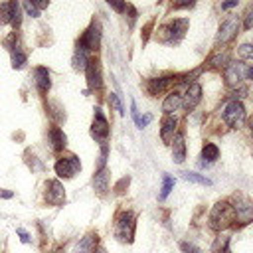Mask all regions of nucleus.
Returning <instances> with one entry per match:
<instances>
[{
    "label": "nucleus",
    "mask_w": 253,
    "mask_h": 253,
    "mask_svg": "<svg viewBox=\"0 0 253 253\" xmlns=\"http://www.w3.org/2000/svg\"><path fill=\"white\" fill-rule=\"evenodd\" d=\"M235 221V213L229 202H217L210 213V227L215 231H221L225 227H229Z\"/></svg>",
    "instance_id": "nucleus-1"
},
{
    "label": "nucleus",
    "mask_w": 253,
    "mask_h": 253,
    "mask_svg": "<svg viewBox=\"0 0 253 253\" xmlns=\"http://www.w3.org/2000/svg\"><path fill=\"white\" fill-rule=\"evenodd\" d=\"M115 235L121 241H132V235H134V213L121 211L115 217Z\"/></svg>",
    "instance_id": "nucleus-2"
},
{
    "label": "nucleus",
    "mask_w": 253,
    "mask_h": 253,
    "mask_svg": "<svg viewBox=\"0 0 253 253\" xmlns=\"http://www.w3.org/2000/svg\"><path fill=\"white\" fill-rule=\"evenodd\" d=\"M186 28H188V20L186 18L172 20L170 24H166V26L160 28V40L162 42H168V43H176L184 36Z\"/></svg>",
    "instance_id": "nucleus-3"
},
{
    "label": "nucleus",
    "mask_w": 253,
    "mask_h": 253,
    "mask_svg": "<svg viewBox=\"0 0 253 253\" xmlns=\"http://www.w3.org/2000/svg\"><path fill=\"white\" fill-rule=\"evenodd\" d=\"M231 208H233V213H235V221H239L241 225L253 221V202H249L247 198L233 196Z\"/></svg>",
    "instance_id": "nucleus-4"
},
{
    "label": "nucleus",
    "mask_w": 253,
    "mask_h": 253,
    "mask_svg": "<svg viewBox=\"0 0 253 253\" xmlns=\"http://www.w3.org/2000/svg\"><path fill=\"white\" fill-rule=\"evenodd\" d=\"M99 42H101V26H99V22H93L85 30V34L81 36V40L77 42V47H81L85 51H95L99 47Z\"/></svg>",
    "instance_id": "nucleus-5"
},
{
    "label": "nucleus",
    "mask_w": 253,
    "mask_h": 253,
    "mask_svg": "<svg viewBox=\"0 0 253 253\" xmlns=\"http://www.w3.org/2000/svg\"><path fill=\"white\" fill-rule=\"evenodd\" d=\"M223 121L231 126V128H239L245 123V109L239 101H231L225 111H223Z\"/></svg>",
    "instance_id": "nucleus-6"
},
{
    "label": "nucleus",
    "mask_w": 253,
    "mask_h": 253,
    "mask_svg": "<svg viewBox=\"0 0 253 253\" xmlns=\"http://www.w3.org/2000/svg\"><path fill=\"white\" fill-rule=\"evenodd\" d=\"M81 170V162L77 156H63L55 162V174L59 178H73L77 172Z\"/></svg>",
    "instance_id": "nucleus-7"
},
{
    "label": "nucleus",
    "mask_w": 253,
    "mask_h": 253,
    "mask_svg": "<svg viewBox=\"0 0 253 253\" xmlns=\"http://www.w3.org/2000/svg\"><path fill=\"white\" fill-rule=\"evenodd\" d=\"M45 202L49 206H61L65 202V190L59 180H47L45 182Z\"/></svg>",
    "instance_id": "nucleus-8"
},
{
    "label": "nucleus",
    "mask_w": 253,
    "mask_h": 253,
    "mask_svg": "<svg viewBox=\"0 0 253 253\" xmlns=\"http://www.w3.org/2000/svg\"><path fill=\"white\" fill-rule=\"evenodd\" d=\"M91 134H93L97 140H101V142H105V138L109 136V121L105 119V115H103V111H101L99 107H95V113H93Z\"/></svg>",
    "instance_id": "nucleus-9"
},
{
    "label": "nucleus",
    "mask_w": 253,
    "mask_h": 253,
    "mask_svg": "<svg viewBox=\"0 0 253 253\" xmlns=\"http://www.w3.org/2000/svg\"><path fill=\"white\" fill-rule=\"evenodd\" d=\"M237 28H239V22H237V18H235V16L225 18V20L221 22V26H219V32H217L215 42H217V43H225V42L233 40V38H235V34H237Z\"/></svg>",
    "instance_id": "nucleus-10"
},
{
    "label": "nucleus",
    "mask_w": 253,
    "mask_h": 253,
    "mask_svg": "<svg viewBox=\"0 0 253 253\" xmlns=\"http://www.w3.org/2000/svg\"><path fill=\"white\" fill-rule=\"evenodd\" d=\"M182 79L180 77H154V79H148V83H146V91L150 93V95H160L164 89H168L172 83H180Z\"/></svg>",
    "instance_id": "nucleus-11"
},
{
    "label": "nucleus",
    "mask_w": 253,
    "mask_h": 253,
    "mask_svg": "<svg viewBox=\"0 0 253 253\" xmlns=\"http://www.w3.org/2000/svg\"><path fill=\"white\" fill-rule=\"evenodd\" d=\"M85 73H87V85H89V89H101L103 79H101V65H99L97 59H89V63L85 67Z\"/></svg>",
    "instance_id": "nucleus-12"
},
{
    "label": "nucleus",
    "mask_w": 253,
    "mask_h": 253,
    "mask_svg": "<svg viewBox=\"0 0 253 253\" xmlns=\"http://www.w3.org/2000/svg\"><path fill=\"white\" fill-rule=\"evenodd\" d=\"M243 73H245V67H243V63H227L225 65V83L229 85V87H235V85H239L241 83V79H243Z\"/></svg>",
    "instance_id": "nucleus-13"
},
{
    "label": "nucleus",
    "mask_w": 253,
    "mask_h": 253,
    "mask_svg": "<svg viewBox=\"0 0 253 253\" xmlns=\"http://www.w3.org/2000/svg\"><path fill=\"white\" fill-rule=\"evenodd\" d=\"M200 101H202V87H200V83H190L188 89H186V93H184V99H182L184 107L190 111V109H194Z\"/></svg>",
    "instance_id": "nucleus-14"
},
{
    "label": "nucleus",
    "mask_w": 253,
    "mask_h": 253,
    "mask_svg": "<svg viewBox=\"0 0 253 253\" xmlns=\"http://www.w3.org/2000/svg\"><path fill=\"white\" fill-rule=\"evenodd\" d=\"M34 83H36L38 91H40L42 95H45V93L49 91V87H51L49 71H47L45 67H36V69H34Z\"/></svg>",
    "instance_id": "nucleus-15"
},
{
    "label": "nucleus",
    "mask_w": 253,
    "mask_h": 253,
    "mask_svg": "<svg viewBox=\"0 0 253 253\" xmlns=\"http://www.w3.org/2000/svg\"><path fill=\"white\" fill-rule=\"evenodd\" d=\"M176 125H178V121H176V117H170V115H166V117L162 119V128H160V138H162L164 142H172V140H174V132H176Z\"/></svg>",
    "instance_id": "nucleus-16"
},
{
    "label": "nucleus",
    "mask_w": 253,
    "mask_h": 253,
    "mask_svg": "<svg viewBox=\"0 0 253 253\" xmlns=\"http://www.w3.org/2000/svg\"><path fill=\"white\" fill-rule=\"evenodd\" d=\"M47 138H49L51 150H61V148H65L67 136H65V132H63L59 126H51L49 132H47Z\"/></svg>",
    "instance_id": "nucleus-17"
},
{
    "label": "nucleus",
    "mask_w": 253,
    "mask_h": 253,
    "mask_svg": "<svg viewBox=\"0 0 253 253\" xmlns=\"http://www.w3.org/2000/svg\"><path fill=\"white\" fill-rule=\"evenodd\" d=\"M97 241H99L97 233H87V235H85L83 239H79V243L73 247V253H93Z\"/></svg>",
    "instance_id": "nucleus-18"
},
{
    "label": "nucleus",
    "mask_w": 253,
    "mask_h": 253,
    "mask_svg": "<svg viewBox=\"0 0 253 253\" xmlns=\"http://www.w3.org/2000/svg\"><path fill=\"white\" fill-rule=\"evenodd\" d=\"M184 158H186V142H184L182 134H176L172 140V160L176 164H182Z\"/></svg>",
    "instance_id": "nucleus-19"
},
{
    "label": "nucleus",
    "mask_w": 253,
    "mask_h": 253,
    "mask_svg": "<svg viewBox=\"0 0 253 253\" xmlns=\"http://www.w3.org/2000/svg\"><path fill=\"white\" fill-rule=\"evenodd\" d=\"M93 188L99 194H105L109 190V170L107 168H99L97 174L93 176Z\"/></svg>",
    "instance_id": "nucleus-20"
},
{
    "label": "nucleus",
    "mask_w": 253,
    "mask_h": 253,
    "mask_svg": "<svg viewBox=\"0 0 253 253\" xmlns=\"http://www.w3.org/2000/svg\"><path fill=\"white\" fill-rule=\"evenodd\" d=\"M180 105H182V95H180L178 91H172V93L164 99V103H162V111H164L166 115H172L174 111L180 109Z\"/></svg>",
    "instance_id": "nucleus-21"
},
{
    "label": "nucleus",
    "mask_w": 253,
    "mask_h": 253,
    "mask_svg": "<svg viewBox=\"0 0 253 253\" xmlns=\"http://www.w3.org/2000/svg\"><path fill=\"white\" fill-rule=\"evenodd\" d=\"M217 156H219V148H217L215 144H211V142H206L204 148H202V158H204V162H215Z\"/></svg>",
    "instance_id": "nucleus-22"
},
{
    "label": "nucleus",
    "mask_w": 253,
    "mask_h": 253,
    "mask_svg": "<svg viewBox=\"0 0 253 253\" xmlns=\"http://www.w3.org/2000/svg\"><path fill=\"white\" fill-rule=\"evenodd\" d=\"M89 63V57H87V51L77 47L75 49V55H73V69H85Z\"/></svg>",
    "instance_id": "nucleus-23"
},
{
    "label": "nucleus",
    "mask_w": 253,
    "mask_h": 253,
    "mask_svg": "<svg viewBox=\"0 0 253 253\" xmlns=\"http://www.w3.org/2000/svg\"><path fill=\"white\" fill-rule=\"evenodd\" d=\"M182 178L188 180V182H196V184H202V186H211V180L198 174V172H182Z\"/></svg>",
    "instance_id": "nucleus-24"
},
{
    "label": "nucleus",
    "mask_w": 253,
    "mask_h": 253,
    "mask_svg": "<svg viewBox=\"0 0 253 253\" xmlns=\"http://www.w3.org/2000/svg\"><path fill=\"white\" fill-rule=\"evenodd\" d=\"M211 251H213V253H231V251H229V237H227V235H219V237L213 241Z\"/></svg>",
    "instance_id": "nucleus-25"
},
{
    "label": "nucleus",
    "mask_w": 253,
    "mask_h": 253,
    "mask_svg": "<svg viewBox=\"0 0 253 253\" xmlns=\"http://www.w3.org/2000/svg\"><path fill=\"white\" fill-rule=\"evenodd\" d=\"M172 188H174V178L168 176V174H164V178H162V192H160L158 200H166V196L172 192Z\"/></svg>",
    "instance_id": "nucleus-26"
},
{
    "label": "nucleus",
    "mask_w": 253,
    "mask_h": 253,
    "mask_svg": "<svg viewBox=\"0 0 253 253\" xmlns=\"http://www.w3.org/2000/svg\"><path fill=\"white\" fill-rule=\"evenodd\" d=\"M12 22V2L0 4V24H10Z\"/></svg>",
    "instance_id": "nucleus-27"
},
{
    "label": "nucleus",
    "mask_w": 253,
    "mask_h": 253,
    "mask_svg": "<svg viewBox=\"0 0 253 253\" xmlns=\"http://www.w3.org/2000/svg\"><path fill=\"white\" fill-rule=\"evenodd\" d=\"M24 63H26V53H22V51L16 47V49L12 51V67H14V69H20Z\"/></svg>",
    "instance_id": "nucleus-28"
},
{
    "label": "nucleus",
    "mask_w": 253,
    "mask_h": 253,
    "mask_svg": "<svg viewBox=\"0 0 253 253\" xmlns=\"http://www.w3.org/2000/svg\"><path fill=\"white\" fill-rule=\"evenodd\" d=\"M14 28H18L22 24V10H20V4L18 2H12V22H10Z\"/></svg>",
    "instance_id": "nucleus-29"
},
{
    "label": "nucleus",
    "mask_w": 253,
    "mask_h": 253,
    "mask_svg": "<svg viewBox=\"0 0 253 253\" xmlns=\"http://www.w3.org/2000/svg\"><path fill=\"white\" fill-rule=\"evenodd\" d=\"M237 55H239V59H253V45H251V43H243V45H239Z\"/></svg>",
    "instance_id": "nucleus-30"
},
{
    "label": "nucleus",
    "mask_w": 253,
    "mask_h": 253,
    "mask_svg": "<svg viewBox=\"0 0 253 253\" xmlns=\"http://www.w3.org/2000/svg\"><path fill=\"white\" fill-rule=\"evenodd\" d=\"M229 61H227V53L223 51V53H215L211 59H210V65L211 67H221V65H227Z\"/></svg>",
    "instance_id": "nucleus-31"
},
{
    "label": "nucleus",
    "mask_w": 253,
    "mask_h": 253,
    "mask_svg": "<svg viewBox=\"0 0 253 253\" xmlns=\"http://www.w3.org/2000/svg\"><path fill=\"white\" fill-rule=\"evenodd\" d=\"M109 103L119 111V115H125V107H123V103H121V99H119L117 93H111V95H109Z\"/></svg>",
    "instance_id": "nucleus-32"
},
{
    "label": "nucleus",
    "mask_w": 253,
    "mask_h": 253,
    "mask_svg": "<svg viewBox=\"0 0 253 253\" xmlns=\"http://www.w3.org/2000/svg\"><path fill=\"white\" fill-rule=\"evenodd\" d=\"M24 10H26V12H28L32 18H40V10H38V8H36L32 2H24Z\"/></svg>",
    "instance_id": "nucleus-33"
},
{
    "label": "nucleus",
    "mask_w": 253,
    "mask_h": 253,
    "mask_svg": "<svg viewBox=\"0 0 253 253\" xmlns=\"http://www.w3.org/2000/svg\"><path fill=\"white\" fill-rule=\"evenodd\" d=\"M180 249H182L184 253H200V249H198L194 243H188V241H182V243H180Z\"/></svg>",
    "instance_id": "nucleus-34"
},
{
    "label": "nucleus",
    "mask_w": 253,
    "mask_h": 253,
    "mask_svg": "<svg viewBox=\"0 0 253 253\" xmlns=\"http://www.w3.org/2000/svg\"><path fill=\"white\" fill-rule=\"evenodd\" d=\"M150 121H152V115H144L142 119H140V117H136V119H134V123H136V126H138V128H144Z\"/></svg>",
    "instance_id": "nucleus-35"
},
{
    "label": "nucleus",
    "mask_w": 253,
    "mask_h": 253,
    "mask_svg": "<svg viewBox=\"0 0 253 253\" xmlns=\"http://www.w3.org/2000/svg\"><path fill=\"white\" fill-rule=\"evenodd\" d=\"M109 6H111V8H115L117 12H125L128 4H126V2H115V0H109Z\"/></svg>",
    "instance_id": "nucleus-36"
},
{
    "label": "nucleus",
    "mask_w": 253,
    "mask_h": 253,
    "mask_svg": "<svg viewBox=\"0 0 253 253\" xmlns=\"http://www.w3.org/2000/svg\"><path fill=\"white\" fill-rule=\"evenodd\" d=\"M243 26H245L247 30L253 26V8H249V10H247V14H245V24H243Z\"/></svg>",
    "instance_id": "nucleus-37"
},
{
    "label": "nucleus",
    "mask_w": 253,
    "mask_h": 253,
    "mask_svg": "<svg viewBox=\"0 0 253 253\" xmlns=\"http://www.w3.org/2000/svg\"><path fill=\"white\" fill-rule=\"evenodd\" d=\"M16 233L20 235V239H22V243H30V235H28V233H26V231H24L22 227H18V229H16Z\"/></svg>",
    "instance_id": "nucleus-38"
},
{
    "label": "nucleus",
    "mask_w": 253,
    "mask_h": 253,
    "mask_svg": "<svg viewBox=\"0 0 253 253\" xmlns=\"http://www.w3.org/2000/svg\"><path fill=\"white\" fill-rule=\"evenodd\" d=\"M125 186H128V176H126V178H123V180H121V182H119V184H117V186H115V190H117V192H119V194H121V192H123V188H125Z\"/></svg>",
    "instance_id": "nucleus-39"
},
{
    "label": "nucleus",
    "mask_w": 253,
    "mask_h": 253,
    "mask_svg": "<svg viewBox=\"0 0 253 253\" xmlns=\"http://www.w3.org/2000/svg\"><path fill=\"white\" fill-rule=\"evenodd\" d=\"M194 2H180V4H174V8H192Z\"/></svg>",
    "instance_id": "nucleus-40"
},
{
    "label": "nucleus",
    "mask_w": 253,
    "mask_h": 253,
    "mask_svg": "<svg viewBox=\"0 0 253 253\" xmlns=\"http://www.w3.org/2000/svg\"><path fill=\"white\" fill-rule=\"evenodd\" d=\"M14 194L12 192H8V190H0V198H6V200H10Z\"/></svg>",
    "instance_id": "nucleus-41"
},
{
    "label": "nucleus",
    "mask_w": 253,
    "mask_h": 253,
    "mask_svg": "<svg viewBox=\"0 0 253 253\" xmlns=\"http://www.w3.org/2000/svg\"><path fill=\"white\" fill-rule=\"evenodd\" d=\"M233 6H237V0H233V2H225V4H221V8H223V10H227V8H233Z\"/></svg>",
    "instance_id": "nucleus-42"
},
{
    "label": "nucleus",
    "mask_w": 253,
    "mask_h": 253,
    "mask_svg": "<svg viewBox=\"0 0 253 253\" xmlns=\"http://www.w3.org/2000/svg\"><path fill=\"white\" fill-rule=\"evenodd\" d=\"M32 4H34L38 10H42V8H47V2H32Z\"/></svg>",
    "instance_id": "nucleus-43"
},
{
    "label": "nucleus",
    "mask_w": 253,
    "mask_h": 253,
    "mask_svg": "<svg viewBox=\"0 0 253 253\" xmlns=\"http://www.w3.org/2000/svg\"><path fill=\"white\" fill-rule=\"evenodd\" d=\"M247 75H249V77L253 79V67H249V69H247Z\"/></svg>",
    "instance_id": "nucleus-44"
},
{
    "label": "nucleus",
    "mask_w": 253,
    "mask_h": 253,
    "mask_svg": "<svg viewBox=\"0 0 253 253\" xmlns=\"http://www.w3.org/2000/svg\"><path fill=\"white\" fill-rule=\"evenodd\" d=\"M95 253H107V251H105V249H97Z\"/></svg>",
    "instance_id": "nucleus-45"
},
{
    "label": "nucleus",
    "mask_w": 253,
    "mask_h": 253,
    "mask_svg": "<svg viewBox=\"0 0 253 253\" xmlns=\"http://www.w3.org/2000/svg\"><path fill=\"white\" fill-rule=\"evenodd\" d=\"M251 130H253V119H251Z\"/></svg>",
    "instance_id": "nucleus-46"
}]
</instances>
